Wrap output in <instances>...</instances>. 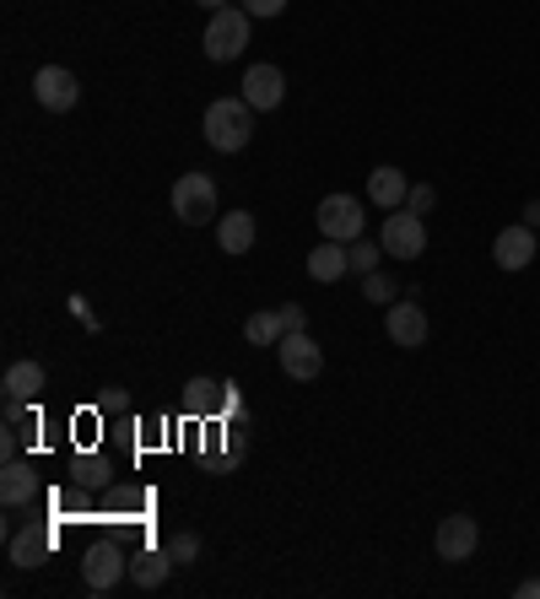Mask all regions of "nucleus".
Wrapping results in <instances>:
<instances>
[{
	"label": "nucleus",
	"instance_id": "obj_4",
	"mask_svg": "<svg viewBox=\"0 0 540 599\" xmlns=\"http://www.w3.org/2000/svg\"><path fill=\"white\" fill-rule=\"evenodd\" d=\"M275 357H281V373H286V378H297V384H314V378L325 373V351H319V340H314L308 330L281 335Z\"/></svg>",
	"mask_w": 540,
	"mask_h": 599
},
{
	"label": "nucleus",
	"instance_id": "obj_9",
	"mask_svg": "<svg viewBox=\"0 0 540 599\" xmlns=\"http://www.w3.org/2000/svg\"><path fill=\"white\" fill-rule=\"evenodd\" d=\"M438 556L443 562H471L475 556V545H481V524H475L471 513H449L443 524H438Z\"/></svg>",
	"mask_w": 540,
	"mask_h": 599
},
{
	"label": "nucleus",
	"instance_id": "obj_2",
	"mask_svg": "<svg viewBox=\"0 0 540 599\" xmlns=\"http://www.w3.org/2000/svg\"><path fill=\"white\" fill-rule=\"evenodd\" d=\"M249 11L244 5H222V11H211V22H205V60H216V66H227V60H238L244 55V44H249Z\"/></svg>",
	"mask_w": 540,
	"mask_h": 599
},
{
	"label": "nucleus",
	"instance_id": "obj_15",
	"mask_svg": "<svg viewBox=\"0 0 540 599\" xmlns=\"http://www.w3.org/2000/svg\"><path fill=\"white\" fill-rule=\"evenodd\" d=\"M308 275L314 281H340V275H351V255H346V244H336V238H325L314 255H308Z\"/></svg>",
	"mask_w": 540,
	"mask_h": 599
},
{
	"label": "nucleus",
	"instance_id": "obj_30",
	"mask_svg": "<svg viewBox=\"0 0 540 599\" xmlns=\"http://www.w3.org/2000/svg\"><path fill=\"white\" fill-rule=\"evenodd\" d=\"M195 5H205V11H222V5H227V0H195Z\"/></svg>",
	"mask_w": 540,
	"mask_h": 599
},
{
	"label": "nucleus",
	"instance_id": "obj_28",
	"mask_svg": "<svg viewBox=\"0 0 540 599\" xmlns=\"http://www.w3.org/2000/svg\"><path fill=\"white\" fill-rule=\"evenodd\" d=\"M519 599H540V578H525V584H519Z\"/></svg>",
	"mask_w": 540,
	"mask_h": 599
},
{
	"label": "nucleus",
	"instance_id": "obj_21",
	"mask_svg": "<svg viewBox=\"0 0 540 599\" xmlns=\"http://www.w3.org/2000/svg\"><path fill=\"white\" fill-rule=\"evenodd\" d=\"M168 556H173V567H190L195 556H201V534L195 530H179L168 540Z\"/></svg>",
	"mask_w": 540,
	"mask_h": 599
},
{
	"label": "nucleus",
	"instance_id": "obj_23",
	"mask_svg": "<svg viewBox=\"0 0 540 599\" xmlns=\"http://www.w3.org/2000/svg\"><path fill=\"white\" fill-rule=\"evenodd\" d=\"M346 255H351V275H373L379 270V244H368V238L346 244Z\"/></svg>",
	"mask_w": 540,
	"mask_h": 599
},
{
	"label": "nucleus",
	"instance_id": "obj_27",
	"mask_svg": "<svg viewBox=\"0 0 540 599\" xmlns=\"http://www.w3.org/2000/svg\"><path fill=\"white\" fill-rule=\"evenodd\" d=\"M281 319H286V335H292V330H308V314H303L297 303H286V308H281Z\"/></svg>",
	"mask_w": 540,
	"mask_h": 599
},
{
	"label": "nucleus",
	"instance_id": "obj_3",
	"mask_svg": "<svg viewBox=\"0 0 540 599\" xmlns=\"http://www.w3.org/2000/svg\"><path fill=\"white\" fill-rule=\"evenodd\" d=\"M379 244H384V255L390 260H421V249H427V222L416 216V211H395V216H384V227H379Z\"/></svg>",
	"mask_w": 540,
	"mask_h": 599
},
{
	"label": "nucleus",
	"instance_id": "obj_5",
	"mask_svg": "<svg viewBox=\"0 0 540 599\" xmlns=\"http://www.w3.org/2000/svg\"><path fill=\"white\" fill-rule=\"evenodd\" d=\"M314 222H319V233L336 238V244H357L362 227H368L362 200H351V195H325L319 200V211H314Z\"/></svg>",
	"mask_w": 540,
	"mask_h": 599
},
{
	"label": "nucleus",
	"instance_id": "obj_16",
	"mask_svg": "<svg viewBox=\"0 0 540 599\" xmlns=\"http://www.w3.org/2000/svg\"><path fill=\"white\" fill-rule=\"evenodd\" d=\"M33 491H38L33 465H22V460H5V470H0V502H5V508H22V502H33Z\"/></svg>",
	"mask_w": 540,
	"mask_h": 599
},
{
	"label": "nucleus",
	"instance_id": "obj_12",
	"mask_svg": "<svg viewBox=\"0 0 540 599\" xmlns=\"http://www.w3.org/2000/svg\"><path fill=\"white\" fill-rule=\"evenodd\" d=\"M384 330L395 346L405 351H416V346H427V314H421V303H390V314H384Z\"/></svg>",
	"mask_w": 540,
	"mask_h": 599
},
{
	"label": "nucleus",
	"instance_id": "obj_7",
	"mask_svg": "<svg viewBox=\"0 0 540 599\" xmlns=\"http://www.w3.org/2000/svg\"><path fill=\"white\" fill-rule=\"evenodd\" d=\"M33 98H38V109H49V114H70V109H76V98H81L76 70L44 66L38 76H33Z\"/></svg>",
	"mask_w": 540,
	"mask_h": 599
},
{
	"label": "nucleus",
	"instance_id": "obj_6",
	"mask_svg": "<svg viewBox=\"0 0 540 599\" xmlns=\"http://www.w3.org/2000/svg\"><path fill=\"white\" fill-rule=\"evenodd\" d=\"M173 216L190 222V227L216 222V184H211L205 173H184V179L173 184Z\"/></svg>",
	"mask_w": 540,
	"mask_h": 599
},
{
	"label": "nucleus",
	"instance_id": "obj_25",
	"mask_svg": "<svg viewBox=\"0 0 540 599\" xmlns=\"http://www.w3.org/2000/svg\"><path fill=\"white\" fill-rule=\"evenodd\" d=\"M438 205V190L432 184H410V195H405V211H416V216H427Z\"/></svg>",
	"mask_w": 540,
	"mask_h": 599
},
{
	"label": "nucleus",
	"instance_id": "obj_17",
	"mask_svg": "<svg viewBox=\"0 0 540 599\" xmlns=\"http://www.w3.org/2000/svg\"><path fill=\"white\" fill-rule=\"evenodd\" d=\"M0 389H5V399H38V389H44V368H38V362H11L5 378H0Z\"/></svg>",
	"mask_w": 540,
	"mask_h": 599
},
{
	"label": "nucleus",
	"instance_id": "obj_10",
	"mask_svg": "<svg viewBox=\"0 0 540 599\" xmlns=\"http://www.w3.org/2000/svg\"><path fill=\"white\" fill-rule=\"evenodd\" d=\"M238 87H244L238 98H244L255 114H266V109H281V98H286V76H281L275 66H249V76H244Z\"/></svg>",
	"mask_w": 540,
	"mask_h": 599
},
{
	"label": "nucleus",
	"instance_id": "obj_24",
	"mask_svg": "<svg viewBox=\"0 0 540 599\" xmlns=\"http://www.w3.org/2000/svg\"><path fill=\"white\" fill-rule=\"evenodd\" d=\"M216 389H222V384H211V378H190V384H184V405H190V410H211V405H216Z\"/></svg>",
	"mask_w": 540,
	"mask_h": 599
},
{
	"label": "nucleus",
	"instance_id": "obj_20",
	"mask_svg": "<svg viewBox=\"0 0 540 599\" xmlns=\"http://www.w3.org/2000/svg\"><path fill=\"white\" fill-rule=\"evenodd\" d=\"M44 556H49V534H44V530L11 534V562H16V567H38Z\"/></svg>",
	"mask_w": 540,
	"mask_h": 599
},
{
	"label": "nucleus",
	"instance_id": "obj_1",
	"mask_svg": "<svg viewBox=\"0 0 540 599\" xmlns=\"http://www.w3.org/2000/svg\"><path fill=\"white\" fill-rule=\"evenodd\" d=\"M249 135H255V109L244 103V98H216V103H205V140L216 146V151H244L249 146Z\"/></svg>",
	"mask_w": 540,
	"mask_h": 599
},
{
	"label": "nucleus",
	"instance_id": "obj_14",
	"mask_svg": "<svg viewBox=\"0 0 540 599\" xmlns=\"http://www.w3.org/2000/svg\"><path fill=\"white\" fill-rule=\"evenodd\" d=\"M405 195H410V184H405L401 168H390V162H384V168H373V173H368V200H373V205L401 211Z\"/></svg>",
	"mask_w": 540,
	"mask_h": 599
},
{
	"label": "nucleus",
	"instance_id": "obj_19",
	"mask_svg": "<svg viewBox=\"0 0 540 599\" xmlns=\"http://www.w3.org/2000/svg\"><path fill=\"white\" fill-rule=\"evenodd\" d=\"M281 335H286L281 308H266V314H249V319H244V340H249V346H281Z\"/></svg>",
	"mask_w": 540,
	"mask_h": 599
},
{
	"label": "nucleus",
	"instance_id": "obj_13",
	"mask_svg": "<svg viewBox=\"0 0 540 599\" xmlns=\"http://www.w3.org/2000/svg\"><path fill=\"white\" fill-rule=\"evenodd\" d=\"M255 238H260V227H255L249 211H227V216H216V244H222L227 255H249Z\"/></svg>",
	"mask_w": 540,
	"mask_h": 599
},
{
	"label": "nucleus",
	"instance_id": "obj_29",
	"mask_svg": "<svg viewBox=\"0 0 540 599\" xmlns=\"http://www.w3.org/2000/svg\"><path fill=\"white\" fill-rule=\"evenodd\" d=\"M525 227H540V200H530V205H525Z\"/></svg>",
	"mask_w": 540,
	"mask_h": 599
},
{
	"label": "nucleus",
	"instance_id": "obj_11",
	"mask_svg": "<svg viewBox=\"0 0 540 599\" xmlns=\"http://www.w3.org/2000/svg\"><path fill=\"white\" fill-rule=\"evenodd\" d=\"M536 255H540V233L536 227H525V222H519V227H503L497 244H492V260H497L503 270H525Z\"/></svg>",
	"mask_w": 540,
	"mask_h": 599
},
{
	"label": "nucleus",
	"instance_id": "obj_26",
	"mask_svg": "<svg viewBox=\"0 0 540 599\" xmlns=\"http://www.w3.org/2000/svg\"><path fill=\"white\" fill-rule=\"evenodd\" d=\"M244 11L260 22V16H281V11H286V0H244Z\"/></svg>",
	"mask_w": 540,
	"mask_h": 599
},
{
	"label": "nucleus",
	"instance_id": "obj_18",
	"mask_svg": "<svg viewBox=\"0 0 540 599\" xmlns=\"http://www.w3.org/2000/svg\"><path fill=\"white\" fill-rule=\"evenodd\" d=\"M173 573V556L168 551H140L131 562V584L135 589H162V578Z\"/></svg>",
	"mask_w": 540,
	"mask_h": 599
},
{
	"label": "nucleus",
	"instance_id": "obj_8",
	"mask_svg": "<svg viewBox=\"0 0 540 599\" xmlns=\"http://www.w3.org/2000/svg\"><path fill=\"white\" fill-rule=\"evenodd\" d=\"M120 573H125V551H120L114 540H98V545L87 551V562H81V584H87L92 595H109V589L120 584Z\"/></svg>",
	"mask_w": 540,
	"mask_h": 599
},
{
	"label": "nucleus",
	"instance_id": "obj_22",
	"mask_svg": "<svg viewBox=\"0 0 540 599\" xmlns=\"http://www.w3.org/2000/svg\"><path fill=\"white\" fill-rule=\"evenodd\" d=\"M395 275H384V270H373V275H362V297L368 303H395Z\"/></svg>",
	"mask_w": 540,
	"mask_h": 599
}]
</instances>
